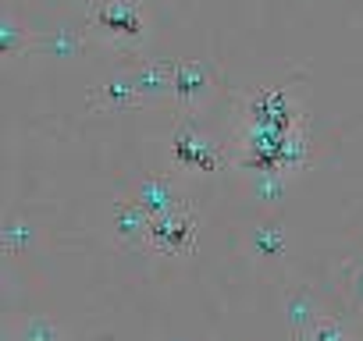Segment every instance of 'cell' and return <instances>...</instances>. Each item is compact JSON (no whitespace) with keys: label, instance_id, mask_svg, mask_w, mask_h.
<instances>
[{"label":"cell","instance_id":"cell-5","mask_svg":"<svg viewBox=\"0 0 363 341\" xmlns=\"http://www.w3.org/2000/svg\"><path fill=\"white\" fill-rule=\"evenodd\" d=\"M211 86V68L203 61H174V71H171V96L189 107L196 103Z\"/></svg>","mask_w":363,"mask_h":341},{"label":"cell","instance_id":"cell-1","mask_svg":"<svg viewBox=\"0 0 363 341\" xmlns=\"http://www.w3.org/2000/svg\"><path fill=\"white\" fill-rule=\"evenodd\" d=\"M89 25L96 33H104L107 40L135 43V40H143L146 11L135 4V0H96V4L89 8Z\"/></svg>","mask_w":363,"mask_h":341},{"label":"cell","instance_id":"cell-11","mask_svg":"<svg viewBox=\"0 0 363 341\" xmlns=\"http://www.w3.org/2000/svg\"><path fill=\"white\" fill-rule=\"evenodd\" d=\"M253 249L260 253V256H278L281 249H285V231H281V224H260V228H253Z\"/></svg>","mask_w":363,"mask_h":341},{"label":"cell","instance_id":"cell-10","mask_svg":"<svg viewBox=\"0 0 363 341\" xmlns=\"http://www.w3.org/2000/svg\"><path fill=\"white\" fill-rule=\"evenodd\" d=\"M29 47V29L18 25L15 15H4V22H0V50H4V57H18L26 54Z\"/></svg>","mask_w":363,"mask_h":341},{"label":"cell","instance_id":"cell-12","mask_svg":"<svg viewBox=\"0 0 363 341\" xmlns=\"http://www.w3.org/2000/svg\"><path fill=\"white\" fill-rule=\"evenodd\" d=\"M15 341H61V327L47 316H33V320H26V327L18 330Z\"/></svg>","mask_w":363,"mask_h":341},{"label":"cell","instance_id":"cell-3","mask_svg":"<svg viewBox=\"0 0 363 341\" xmlns=\"http://www.w3.org/2000/svg\"><path fill=\"white\" fill-rule=\"evenodd\" d=\"M250 125H260V128H278V132H289L299 125V107L292 100L289 89H260L253 100H250Z\"/></svg>","mask_w":363,"mask_h":341},{"label":"cell","instance_id":"cell-14","mask_svg":"<svg viewBox=\"0 0 363 341\" xmlns=\"http://www.w3.org/2000/svg\"><path fill=\"white\" fill-rule=\"evenodd\" d=\"M310 341H352V334H345L335 320H317L310 330Z\"/></svg>","mask_w":363,"mask_h":341},{"label":"cell","instance_id":"cell-8","mask_svg":"<svg viewBox=\"0 0 363 341\" xmlns=\"http://www.w3.org/2000/svg\"><path fill=\"white\" fill-rule=\"evenodd\" d=\"M150 221H153V217L132 200V203H121V207H118V214H114V231H118L125 242H146Z\"/></svg>","mask_w":363,"mask_h":341},{"label":"cell","instance_id":"cell-2","mask_svg":"<svg viewBox=\"0 0 363 341\" xmlns=\"http://www.w3.org/2000/svg\"><path fill=\"white\" fill-rule=\"evenodd\" d=\"M196 214L189 207H174L160 217L150 221V235H146V245L157 249V253H193L196 245Z\"/></svg>","mask_w":363,"mask_h":341},{"label":"cell","instance_id":"cell-9","mask_svg":"<svg viewBox=\"0 0 363 341\" xmlns=\"http://www.w3.org/2000/svg\"><path fill=\"white\" fill-rule=\"evenodd\" d=\"M171 71H174V61H146L132 75H135L139 93L146 96V93H171Z\"/></svg>","mask_w":363,"mask_h":341},{"label":"cell","instance_id":"cell-6","mask_svg":"<svg viewBox=\"0 0 363 341\" xmlns=\"http://www.w3.org/2000/svg\"><path fill=\"white\" fill-rule=\"evenodd\" d=\"M135 203H139L150 217H160V214L182 207V203H178V192H174V185H171L167 178H146V182L139 185V200H135Z\"/></svg>","mask_w":363,"mask_h":341},{"label":"cell","instance_id":"cell-4","mask_svg":"<svg viewBox=\"0 0 363 341\" xmlns=\"http://www.w3.org/2000/svg\"><path fill=\"white\" fill-rule=\"evenodd\" d=\"M171 156L174 163L189 167V170H218L225 163V153L218 149V142H211L203 132L182 125L171 139Z\"/></svg>","mask_w":363,"mask_h":341},{"label":"cell","instance_id":"cell-13","mask_svg":"<svg viewBox=\"0 0 363 341\" xmlns=\"http://www.w3.org/2000/svg\"><path fill=\"white\" fill-rule=\"evenodd\" d=\"M33 238V228L26 224V221H11L8 228H4V245H8V253H18V249H26V242Z\"/></svg>","mask_w":363,"mask_h":341},{"label":"cell","instance_id":"cell-7","mask_svg":"<svg viewBox=\"0 0 363 341\" xmlns=\"http://www.w3.org/2000/svg\"><path fill=\"white\" fill-rule=\"evenodd\" d=\"M93 100L96 103H107V107H128V103L143 100V93L135 86V75H111V79H104L93 89Z\"/></svg>","mask_w":363,"mask_h":341}]
</instances>
